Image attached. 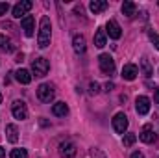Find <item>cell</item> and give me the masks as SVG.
Listing matches in <instances>:
<instances>
[{
    "label": "cell",
    "mask_w": 159,
    "mask_h": 158,
    "mask_svg": "<svg viewBox=\"0 0 159 158\" xmlns=\"http://www.w3.org/2000/svg\"><path fill=\"white\" fill-rule=\"evenodd\" d=\"M50 39H52V24L48 17H43L39 22V37H37L39 48H46L50 45Z\"/></svg>",
    "instance_id": "obj_1"
},
{
    "label": "cell",
    "mask_w": 159,
    "mask_h": 158,
    "mask_svg": "<svg viewBox=\"0 0 159 158\" xmlns=\"http://www.w3.org/2000/svg\"><path fill=\"white\" fill-rule=\"evenodd\" d=\"M37 97H39L41 102H50V101H54V97H56L54 86H50V84H41L39 87H37Z\"/></svg>",
    "instance_id": "obj_2"
},
{
    "label": "cell",
    "mask_w": 159,
    "mask_h": 158,
    "mask_svg": "<svg viewBox=\"0 0 159 158\" xmlns=\"http://www.w3.org/2000/svg\"><path fill=\"white\" fill-rule=\"evenodd\" d=\"M98 63H100V69H102L104 75H113L115 73V60L109 54H100Z\"/></svg>",
    "instance_id": "obj_3"
},
{
    "label": "cell",
    "mask_w": 159,
    "mask_h": 158,
    "mask_svg": "<svg viewBox=\"0 0 159 158\" xmlns=\"http://www.w3.org/2000/svg\"><path fill=\"white\" fill-rule=\"evenodd\" d=\"M48 69H50V65H48L46 58H35L32 62V71H34L35 77H44L48 73Z\"/></svg>",
    "instance_id": "obj_4"
},
{
    "label": "cell",
    "mask_w": 159,
    "mask_h": 158,
    "mask_svg": "<svg viewBox=\"0 0 159 158\" xmlns=\"http://www.w3.org/2000/svg\"><path fill=\"white\" fill-rule=\"evenodd\" d=\"M32 7H34V4H32L30 0H22V2L15 4V6H13V17H15V19H24L26 13H28Z\"/></svg>",
    "instance_id": "obj_5"
},
{
    "label": "cell",
    "mask_w": 159,
    "mask_h": 158,
    "mask_svg": "<svg viewBox=\"0 0 159 158\" xmlns=\"http://www.w3.org/2000/svg\"><path fill=\"white\" fill-rule=\"evenodd\" d=\"M113 130L117 134H124L128 130V117L124 112H119L115 117H113Z\"/></svg>",
    "instance_id": "obj_6"
},
{
    "label": "cell",
    "mask_w": 159,
    "mask_h": 158,
    "mask_svg": "<svg viewBox=\"0 0 159 158\" xmlns=\"http://www.w3.org/2000/svg\"><path fill=\"white\" fill-rule=\"evenodd\" d=\"M11 114H13L15 119H20V121L28 117V108H26L24 101H15V102L11 104Z\"/></svg>",
    "instance_id": "obj_7"
},
{
    "label": "cell",
    "mask_w": 159,
    "mask_h": 158,
    "mask_svg": "<svg viewBox=\"0 0 159 158\" xmlns=\"http://www.w3.org/2000/svg\"><path fill=\"white\" fill-rule=\"evenodd\" d=\"M135 110H137L139 116H146V114L150 112V99L144 97V95L137 97V101H135Z\"/></svg>",
    "instance_id": "obj_8"
},
{
    "label": "cell",
    "mask_w": 159,
    "mask_h": 158,
    "mask_svg": "<svg viewBox=\"0 0 159 158\" xmlns=\"http://www.w3.org/2000/svg\"><path fill=\"white\" fill-rule=\"evenodd\" d=\"M106 34L111 37V39H119L120 36H122V30H120V24L117 21H107V24H106Z\"/></svg>",
    "instance_id": "obj_9"
},
{
    "label": "cell",
    "mask_w": 159,
    "mask_h": 158,
    "mask_svg": "<svg viewBox=\"0 0 159 158\" xmlns=\"http://www.w3.org/2000/svg\"><path fill=\"white\" fill-rule=\"evenodd\" d=\"M156 132H154V128H152V125H144V128H143V132L139 134V140L143 141V143H154L156 141Z\"/></svg>",
    "instance_id": "obj_10"
},
{
    "label": "cell",
    "mask_w": 159,
    "mask_h": 158,
    "mask_svg": "<svg viewBox=\"0 0 159 158\" xmlns=\"http://www.w3.org/2000/svg\"><path fill=\"white\" fill-rule=\"evenodd\" d=\"M137 75H139V67L135 65V63H126L124 67H122V78L124 80H135L137 78Z\"/></svg>",
    "instance_id": "obj_11"
},
{
    "label": "cell",
    "mask_w": 159,
    "mask_h": 158,
    "mask_svg": "<svg viewBox=\"0 0 159 158\" xmlns=\"http://www.w3.org/2000/svg\"><path fill=\"white\" fill-rule=\"evenodd\" d=\"M59 153H61L63 158H74L76 156V145H74L72 141H61Z\"/></svg>",
    "instance_id": "obj_12"
},
{
    "label": "cell",
    "mask_w": 159,
    "mask_h": 158,
    "mask_svg": "<svg viewBox=\"0 0 159 158\" xmlns=\"http://www.w3.org/2000/svg\"><path fill=\"white\" fill-rule=\"evenodd\" d=\"M20 24H22L24 34H26L28 37H32V36H34V30H35V21H34V17H32V15H26L24 19H20Z\"/></svg>",
    "instance_id": "obj_13"
},
{
    "label": "cell",
    "mask_w": 159,
    "mask_h": 158,
    "mask_svg": "<svg viewBox=\"0 0 159 158\" xmlns=\"http://www.w3.org/2000/svg\"><path fill=\"white\" fill-rule=\"evenodd\" d=\"M6 138H7V141H11V143H17V141H19L17 125H7V126H6Z\"/></svg>",
    "instance_id": "obj_14"
},
{
    "label": "cell",
    "mask_w": 159,
    "mask_h": 158,
    "mask_svg": "<svg viewBox=\"0 0 159 158\" xmlns=\"http://www.w3.org/2000/svg\"><path fill=\"white\" fill-rule=\"evenodd\" d=\"M106 7H107V2H106V0H93V2L89 4V9H91L94 15H96V13H102Z\"/></svg>",
    "instance_id": "obj_15"
},
{
    "label": "cell",
    "mask_w": 159,
    "mask_h": 158,
    "mask_svg": "<svg viewBox=\"0 0 159 158\" xmlns=\"http://www.w3.org/2000/svg\"><path fill=\"white\" fill-rule=\"evenodd\" d=\"M52 114L57 116V117H63V116L69 114V106H67L65 102H56V104L52 106Z\"/></svg>",
    "instance_id": "obj_16"
},
{
    "label": "cell",
    "mask_w": 159,
    "mask_h": 158,
    "mask_svg": "<svg viewBox=\"0 0 159 158\" xmlns=\"http://www.w3.org/2000/svg\"><path fill=\"white\" fill-rule=\"evenodd\" d=\"M15 78L19 80L20 84H30V82H32V75H30V71H26V69H19V71L15 73Z\"/></svg>",
    "instance_id": "obj_17"
},
{
    "label": "cell",
    "mask_w": 159,
    "mask_h": 158,
    "mask_svg": "<svg viewBox=\"0 0 159 158\" xmlns=\"http://www.w3.org/2000/svg\"><path fill=\"white\" fill-rule=\"evenodd\" d=\"M72 45H74V50H76L78 54H83V52H85V37H83V36H74Z\"/></svg>",
    "instance_id": "obj_18"
},
{
    "label": "cell",
    "mask_w": 159,
    "mask_h": 158,
    "mask_svg": "<svg viewBox=\"0 0 159 158\" xmlns=\"http://www.w3.org/2000/svg\"><path fill=\"white\" fill-rule=\"evenodd\" d=\"M135 9H137V6H135L131 0H126V2L122 4V13H124L126 17H133V15H135Z\"/></svg>",
    "instance_id": "obj_19"
},
{
    "label": "cell",
    "mask_w": 159,
    "mask_h": 158,
    "mask_svg": "<svg viewBox=\"0 0 159 158\" xmlns=\"http://www.w3.org/2000/svg\"><path fill=\"white\" fill-rule=\"evenodd\" d=\"M13 43L9 37H6V36H0V50L2 52H13Z\"/></svg>",
    "instance_id": "obj_20"
},
{
    "label": "cell",
    "mask_w": 159,
    "mask_h": 158,
    "mask_svg": "<svg viewBox=\"0 0 159 158\" xmlns=\"http://www.w3.org/2000/svg\"><path fill=\"white\" fill-rule=\"evenodd\" d=\"M94 47H98V48L106 47V30H96V34H94Z\"/></svg>",
    "instance_id": "obj_21"
},
{
    "label": "cell",
    "mask_w": 159,
    "mask_h": 158,
    "mask_svg": "<svg viewBox=\"0 0 159 158\" xmlns=\"http://www.w3.org/2000/svg\"><path fill=\"white\" fill-rule=\"evenodd\" d=\"M137 141V136L135 134H131V132H128V134H124V140H122V143H124V147H131L133 143Z\"/></svg>",
    "instance_id": "obj_22"
},
{
    "label": "cell",
    "mask_w": 159,
    "mask_h": 158,
    "mask_svg": "<svg viewBox=\"0 0 159 158\" xmlns=\"http://www.w3.org/2000/svg\"><path fill=\"white\" fill-rule=\"evenodd\" d=\"M141 65H143V73H144V77H152V67H150V63H148L146 58L141 60Z\"/></svg>",
    "instance_id": "obj_23"
},
{
    "label": "cell",
    "mask_w": 159,
    "mask_h": 158,
    "mask_svg": "<svg viewBox=\"0 0 159 158\" xmlns=\"http://www.w3.org/2000/svg\"><path fill=\"white\" fill-rule=\"evenodd\" d=\"M9 156L11 158H28V153H26V149H13Z\"/></svg>",
    "instance_id": "obj_24"
},
{
    "label": "cell",
    "mask_w": 159,
    "mask_h": 158,
    "mask_svg": "<svg viewBox=\"0 0 159 158\" xmlns=\"http://www.w3.org/2000/svg\"><path fill=\"white\" fill-rule=\"evenodd\" d=\"M89 87H91V93H93V95H96V93L100 91V84H98V82H91Z\"/></svg>",
    "instance_id": "obj_25"
},
{
    "label": "cell",
    "mask_w": 159,
    "mask_h": 158,
    "mask_svg": "<svg viewBox=\"0 0 159 158\" xmlns=\"http://www.w3.org/2000/svg\"><path fill=\"white\" fill-rule=\"evenodd\" d=\"M7 9H9V4L7 2H0V15H6Z\"/></svg>",
    "instance_id": "obj_26"
},
{
    "label": "cell",
    "mask_w": 159,
    "mask_h": 158,
    "mask_svg": "<svg viewBox=\"0 0 159 158\" xmlns=\"http://www.w3.org/2000/svg\"><path fill=\"white\" fill-rule=\"evenodd\" d=\"M152 41H154V45H156V48L159 50V36H156V34H154V36H152Z\"/></svg>",
    "instance_id": "obj_27"
},
{
    "label": "cell",
    "mask_w": 159,
    "mask_h": 158,
    "mask_svg": "<svg viewBox=\"0 0 159 158\" xmlns=\"http://www.w3.org/2000/svg\"><path fill=\"white\" fill-rule=\"evenodd\" d=\"M129 158H144V155H143V153H139V151H135V153H133Z\"/></svg>",
    "instance_id": "obj_28"
},
{
    "label": "cell",
    "mask_w": 159,
    "mask_h": 158,
    "mask_svg": "<svg viewBox=\"0 0 159 158\" xmlns=\"http://www.w3.org/2000/svg\"><path fill=\"white\" fill-rule=\"evenodd\" d=\"M154 101H156V102L159 104V87L156 89V95H154Z\"/></svg>",
    "instance_id": "obj_29"
},
{
    "label": "cell",
    "mask_w": 159,
    "mask_h": 158,
    "mask_svg": "<svg viewBox=\"0 0 159 158\" xmlns=\"http://www.w3.org/2000/svg\"><path fill=\"white\" fill-rule=\"evenodd\" d=\"M0 158H6V149L4 147H0Z\"/></svg>",
    "instance_id": "obj_30"
},
{
    "label": "cell",
    "mask_w": 159,
    "mask_h": 158,
    "mask_svg": "<svg viewBox=\"0 0 159 158\" xmlns=\"http://www.w3.org/2000/svg\"><path fill=\"white\" fill-rule=\"evenodd\" d=\"M0 104H2V93H0Z\"/></svg>",
    "instance_id": "obj_31"
},
{
    "label": "cell",
    "mask_w": 159,
    "mask_h": 158,
    "mask_svg": "<svg viewBox=\"0 0 159 158\" xmlns=\"http://www.w3.org/2000/svg\"><path fill=\"white\" fill-rule=\"evenodd\" d=\"M98 156H100V158H104V156H102V155H100V153H98Z\"/></svg>",
    "instance_id": "obj_32"
},
{
    "label": "cell",
    "mask_w": 159,
    "mask_h": 158,
    "mask_svg": "<svg viewBox=\"0 0 159 158\" xmlns=\"http://www.w3.org/2000/svg\"><path fill=\"white\" fill-rule=\"evenodd\" d=\"M157 6H159V4H157Z\"/></svg>",
    "instance_id": "obj_33"
}]
</instances>
